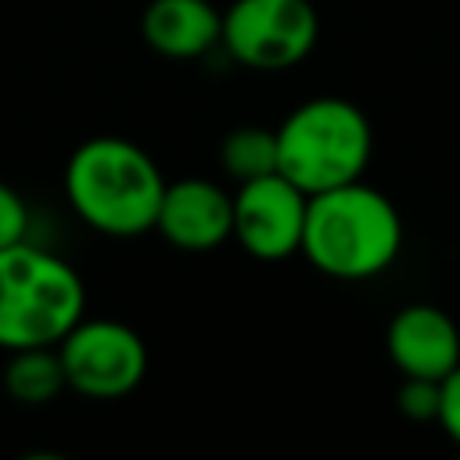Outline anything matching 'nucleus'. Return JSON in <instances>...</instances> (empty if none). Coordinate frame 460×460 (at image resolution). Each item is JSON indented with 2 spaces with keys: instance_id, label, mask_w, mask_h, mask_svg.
<instances>
[{
  "instance_id": "obj_1",
  "label": "nucleus",
  "mask_w": 460,
  "mask_h": 460,
  "mask_svg": "<svg viewBox=\"0 0 460 460\" xmlns=\"http://www.w3.org/2000/svg\"><path fill=\"white\" fill-rule=\"evenodd\" d=\"M162 194V169L126 137H90L65 165V198L72 212L108 237H140L155 230Z\"/></svg>"
},
{
  "instance_id": "obj_2",
  "label": "nucleus",
  "mask_w": 460,
  "mask_h": 460,
  "mask_svg": "<svg viewBox=\"0 0 460 460\" xmlns=\"http://www.w3.org/2000/svg\"><path fill=\"white\" fill-rule=\"evenodd\" d=\"M402 248L399 208L377 187L352 180L309 194L302 255L334 280H370L385 273Z\"/></svg>"
},
{
  "instance_id": "obj_3",
  "label": "nucleus",
  "mask_w": 460,
  "mask_h": 460,
  "mask_svg": "<svg viewBox=\"0 0 460 460\" xmlns=\"http://www.w3.org/2000/svg\"><path fill=\"white\" fill-rule=\"evenodd\" d=\"M86 313V288L72 262L18 241L0 248V349L58 345Z\"/></svg>"
},
{
  "instance_id": "obj_4",
  "label": "nucleus",
  "mask_w": 460,
  "mask_h": 460,
  "mask_svg": "<svg viewBox=\"0 0 460 460\" xmlns=\"http://www.w3.org/2000/svg\"><path fill=\"white\" fill-rule=\"evenodd\" d=\"M370 151V119L345 97H313L277 126V172L305 194L363 180Z\"/></svg>"
},
{
  "instance_id": "obj_5",
  "label": "nucleus",
  "mask_w": 460,
  "mask_h": 460,
  "mask_svg": "<svg viewBox=\"0 0 460 460\" xmlns=\"http://www.w3.org/2000/svg\"><path fill=\"white\" fill-rule=\"evenodd\" d=\"M320 40V14L309 0H234L223 11L219 43L226 54L259 72L302 65Z\"/></svg>"
},
{
  "instance_id": "obj_6",
  "label": "nucleus",
  "mask_w": 460,
  "mask_h": 460,
  "mask_svg": "<svg viewBox=\"0 0 460 460\" xmlns=\"http://www.w3.org/2000/svg\"><path fill=\"white\" fill-rule=\"evenodd\" d=\"M68 388L90 399H122L147 374L144 338L111 316H79L75 327L58 341Z\"/></svg>"
},
{
  "instance_id": "obj_7",
  "label": "nucleus",
  "mask_w": 460,
  "mask_h": 460,
  "mask_svg": "<svg viewBox=\"0 0 460 460\" xmlns=\"http://www.w3.org/2000/svg\"><path fill=\"white\" fill-rule=\"evenodd\" d=\"M309 194L284 172L244 180L234 194V237L262 262H280L302 248Z\"/></svg>"
},
{
  "instance_id": "obj_8",
  "label": "nucleus",
  "mask_w": 460,
  "mask_h": 460,
  "mask_svg": "<svg viewBox=\"0 0 460 460\" xmlns=\"http://www.w3.org/2000/svg\"><path fill=\"white\" fill-rule=\"evenodd\" d=\"M155 230L183 252H212L234 237V194L201 176L165 183Z\"/></svg>"
},
{
  "instance_id": "obj_9",
  "label": "nucleus",
  "mask_w": 460,
  "mask_h": 460,
  "mask_svg": "<svg viewBox=\"0 0 460 460\" xmlns=\"http://www.w3.org/2000/svg\"><path fill=\"white\" fill-rule=\"evenodd\" d=\"M385 349L402 377L442 381L460 363V327L446 309L410 302L388 320Z\"/></svg>"
},
{
  "instance_id": "obj_10",
  "label": "nucleus",
  "mask_w": 460,
  "mask_h": 460,
  "mask_svg": "<svg viewBox=\"0 0 460 460\" xmlns=\"http://www.w3.org/2000/svg\"><path fill=\"white\" fill-rule=\"evenodd\" d=\"M147 47L162 58H201L223 36V14L208 0H151L140 14Z\"/></svg>"
},
{
  "instance_id": "obj_11",
  "label": "nucleus",
  "mask_w": 460,
  "mask_h": 460,
  "mask_svg": "<svg viewBox=\"0 0 460 460\" xmlns=\"http://www.w3.org/2000/svg\"><path fill=\"white\" fill-rule=\"evenodd\" d=\"M4 388L11 399H18L25 406H43V402L58 399L68 388L58 345L14 349L7 359V370H4Z\"/></svg>"
},
{
  "instance_id": "obj_12",
  "label": "nucleus",
  "mask_w": 460,
  "mask_h": 460,
  "mask_svg": "<svg viewBox=\"0 0 460 460\" xmlns=\"http://www.w3.org/2000/svg\"><path fill=\"white\" fill-rule=\"evenodd\" d=\"M219 165L237 183L277 172V129L241 126V129L226 133L223 144H219Z\"/></svg>"
},
{
  "instance_id": "obj_13",
  "label": "nucleus",
  "mask_w": 460,
  "mask_h": 460,
  "mask_svg": "<svg viewBox=\"0 0 460 460\" xmlns=\"http://www.w3.org/2000/svg\"><path fill=\"white\" fill-rule=\"evenodd\" d=\"M438 395H442V381L402 377V385H399V410L410 420H438Z\"/></svg>"
},
{
  "instance_id": "obj_14",
  "label": "nucleus",
  "mask_w": 460,
  "mask_h": 460,
  "mask_svg": "<svg viewBox=\"0 0 460 460\" xmlns=\"http://www.w3.org/2000/svg\"><path fill=\"white\" fill-rule=\"evenodd\" d=\"M25 230H29V208L22 194L0 180V248L25 241Z\"/></svg>"
},
{
  "instance_id": "obj_15",
  "label": "nucleus",
  "mask_w": 460,
  "mask_h": 460,
  "mask_svg": "<svg viewBox=\"0 0 460 460\" xmlns=\"http://www.w3.org/2000/svg\"><path fill=\"white\" fill-rule=\"evenodd\" d=\"M456 446H460V363L442 377V395H438V420H435Z\"/></svg>"
}]
</instances>
